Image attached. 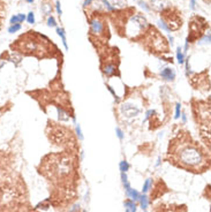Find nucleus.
I'll use <instances>...</instances> for the list:
<instances>
[{
	"label": "nucleus",
	"mask_w": 211,
	"mask_h": 212,
	"mask_svg": "<svg viewBox=\"0 0 211 212\" xmlns=\"http://www.w3.org/2000/svg\"><path fill=\"white\" fill-rule=\"evenodd\" d=\"M172 158L180 167L187 169H204L208 166V160L198 145L192 142L179 143L172 149Z\"/></svg>",
	"instance_id": "f257e3e1"
},
{
	"label": "nucleus",
	"mask_w": 211,
	"mask_h": 212,
	"mask_svg": "<svg viewBox=\"0 0 211 212\" xmlns=\"http://www.w3.org/2000/svg\"><path fill=\"white\" fill-rule=\"evenodd\" d=\"M45 169L50 173L49 177L57 179V180H63L73 172V165L69 158L67 157H59L53 159L49 164H46Z\"/></svg>",
	"instance_id": "f03ea898"
},
{
	"label": "nucleus",
	"mask_w": 211,
	"mask_h": 212,
	"mask_svg": "<svg viewBox=\"0 0 211 212\" xmlns=\"http://www.w3.org/2000/svg\"><path fill=\"white\" fill-rule=\"evenodd\" d=\"M148 26H149V23H148V20L145 18V16H143L141 14H135L127 23V26H126L127 35L135 37L139 35L142 30L147 29Z\"/></svg>",
	"instance_id": "7ed1b4c3"
},
{
	"label": "nucleus",
	"mask_w": 211,
	"mask_h": 212,
	"mask_svg": "<svg viewBox=\"0 0 211 212\" xmlns=\"http://www.w3.org/2000/svg\"><path fill=\"white\" fill-rule=\"evenodd\" d=\"M120 113L127 119H132V118H136L137 115L141 113L140 106L135 105L133 103H123L120 106Z\"/></svg>",
	"instance_id": "20e7f679"
},
{
	"label": "nucleus",
	"mask_w": 211,
	"mask_h": 212,
	"mask_svg": "<svg viewBox=\"0 0 211 212\" xmlns=\"http://www.w3.org/2000/svg\"><path fill=\"white\" fill-rule=\"evenodd\" d=\"M90 31L91 34L96 36H100L104 32V23L98 20V18H94L90 21Z\"/></svg>",
	"instance_id": "39448f33"
},
{
	"label": "nucleus",
	"mask_w": 211,
	"mask_h": 212,
	"mask_svg": "<svg viewBox=\"0 0 211 212\" xmlns=\"http://www.w3.org/2000/svg\"><path fill=\"white\" fill-rule=\"evenodd\" d=\"M160 76H162V79L167 81V82H172V81H174V79H176V71H174L173 68H171V67H165V68H163L162 71H160Z\"/></svg>",
	"instance_id": "423d86ee"
},
{
	"label": "nucleus",
	"mask_w": 211,
	"mask_h": 212,
	"mask_svg": "<svg viewBox=\"0 0 211 212\" xmlns=\"http://www.w3.org/2000/svg\"><path fill=\"white\" fill-rule=\"evenodd\" d=\"M150 7L157 12H162L166 7H168V1L167 0H150Z\"/></svg>",
	"instance_id": "0eeeda50"
},
{
	"label": "nucleus",
	"mask_w": 211,
	"mask_h": 212,
	"mask_svg": "<svg viewBox=\"0 0 211 212\" xmlns=\"http://www.w3.org/2000/svg\"><path fill=\"white\" fill-rule=\"evenodd\" d=\"M103 73H104L105 76L111 77V76L115 75V73H117V66H115L114 63H107L103 68Z\"/></svg>",
	"instance_id": "6e6552de"
},
{
	"label": "nucleus",
	"mask_w": 211,
	"mask_h": 212,
	"mask_svg": "<svg viewBox=\"0 0 211 212\" xmlns=\"http://www.w3.org/2000/svg\"><path fill=\"white\" fill-rule=\"evenodd\" d=\"M55 31H57V35L61 38L62 45H63L65 50L67 51L69 47H68V44H67V38H66V31H65V29H63V28H60V26H57V28H55Z\"/></svg>",
	"instance_id": "1a4fd4ad"
},
{
	"label": "nucleus",
	"mask_w": 211,
	"mask_h": 212,
	"mask_svg": "<svg viewBox=\"0 0 211 212\" xmlns=\"http://www.w3.org/2000/svg\"><path fill=\"white\" fill-rule=\"evenodd\" d=\"M41 10H42L43 15H45V16H50L51 13H52V5H51V2H49L47 0H44V1L42 2Z\"/></svg>",
	"instance_id": "9d476101"
},
{
	"label": "nucleus",
	"mask_w": 211,
	"mask_h": 212,
	"mask_svg": "<svg viewBox=\"0 0 211 212\" xmlns=\"http://www.w3.org/2000/svg\"><path fill=\"white\" fill-rule=\"evenodd\" d=\"M125 190H126V195H127V197H128L129 199H132V201H134V202L139 201L140 193H139L137 190L133 189L132 187H129V188H127V189H125Z\"/></svg>",
	"instance_id": "9b49d317"
},
{
	"label": "nucleus",
	"mask_w": 211,
	"mask_h": 212,
	"mask_svg": "<svg viewBox=\"0 0 211 212\" xmlns=\"http://www.w3.org/2000/svg\"><path fill=\"white\" fill-rule=\"evenodd\" d=\"M57 108V112H58V119L60 120V121H69L70 119V115L62 108L60 106H57L55 107Z\"/></svg>",
	"instance_id": "f8f14e48"
},
{
	"label": "nucleus",
	"mask_w": 211,
	"mask_h": 212,
	"mask_svg": "<svg viewBox=\"0 0 211 212\" xmlns=\"http://www.w3.org/2000/svg\"><path fill=\"white\" fill-rule=\"evenodd\" d=\"M176 61L179 65H184L185 63V53L182 51V49H181V46H178L176 47Z\"/></svg>",
	"instance_id": "ddd939ff"
},
{
	"label": "nucleus",
	"mask_w": 211,
	"mask_h": 212,
	"mask_svg": "<svg viewBox=\"0 0 211 212\" xmlns=\"http://www.w3.org/2000/svg\"><path fill=\"white\" fill-rule=\"evenodd\" d=\"M139 202H140V205H141V208H142V210H147V209H148V206H149V198H148L147 195L140 194Z\"/></svg>",
	"instance_id": "4468645a"
},
{
	"label": "nucleus",
	"mask_w": 211,
	"mask_h": 212,
	"mask_svg": "<svg viewBox=\"0 0 211 212\" xmlns=\"http://www.w3.org/2000/svg\"><path fill=\"white\" fill-rule=\"evenodd\" d=\"M125 208H126V210L129 212H136L137 211V205L136 203L132 201V199H127L126 202H125Z\"/></svg>",
	"instance_id": "2eb2a0df"
},
{
	"label": "nucleus",
	"mask_w": 211,
	"mask_h": 212,
	"mask_svg": "<svg viewBox=\"0 0 211 212\" xmlns=\"http://www.w3.org/2000/svg\"><path fill=\"white\" fill-rule=\"evenodd\" d=\"M151 188H152V179H147V180L144 181V183H143V188H142L143 194L148 193Z\"/></svg>",
	"instance_id": "dca6fc26"
},
{
	"label": "nucleus",
	"mask_w": 211,
	"mask_h": 212,
	"mask_svg": "<svg viewBox=\"0 0 211 212\" xmlns=\"http://www.w3.org/2000/svg\"><path fill=\"white\" fill-rule=\"evenodd\" d=\"M38 44L36 43V42H32V40H30V42H28L26 44V50L27 51H37L38 50Z\"/></svg>",
	"instance_id": "f3484780"
},
{
	"label": "nucleus",
	"mask_w": 211,
	"mask_h": 212,
	"mask_svg": "<svg viewBox=\"0 0 211 212\" xmlns=\"http://www.w3.org/2000/svg\"><path fill=\"white\" fill-rule=\"evenodd\" d=\"M137 5H139L144 12H147V13H149L150 10H151V7H150L149 4L145 2V1H143V0H137Z\"/></svg>",
	"instance_id": "a211bd4d"
},
{
	"label": "nucleus",
	"mask_w": 211,
	"mask_h": 212,
	"mask_svg": "<svg viewBox=\"0 0 211 212\" xmlns=\"http://www.w3.org/2000/svg\"><path fill=\"white\" fill-rule=\"evenodd\" d=\"M129 164H128V161H126V160H121L120 161V164H119V169L121 171V173H127V171L129 169Z\"/></svg>",
	"instance_id": "6ab92c4d"
},
{
	"label": "nucleus",
	"mask_w": 211,
	"mask_h": 212,
	"mask_svg": "<svg viewBox=\"0 0 211 212\" xmlns=\"http://www.w3.org/2000/svg\"><path fill=\"white\" fill-rule=\"evenodd\" d=\"M46 23H47V26L50 28H57L58 26V23H57V20L53 18L52 15L47 16V20H46Z\"/></svg>",
	"instance_id": "aec40b11"
},
{
	"label": "nucleus",
	"mask_w": 211,
	"mask_h": 212,
	"mask_svg": "<svg viewBox=\"0 0 211 212\" xmlns=\"http://www.w3.org/2000/svg\"><path fill=\"white\" fill-rule=\"evenodd\" d=\"M26 21L29 24H34L36 22V18H35V13L34 12H29L26 15Z\"/></svg>",
	"instance_id": "412c9836"
},
{
	"label": "nucleus",
	"mask_w": 211,
	"mask_h": 212,
	"mask_svg": "<svg viewBox=\"0 0 211 212\" xmlns=\"http://www.w3.org/2000/svg\"><path fill=\"white\" fill-rule=\"evenodd\" d=\"M158 26L162 30H164V31H166V32H171V30H170V28H168V26H167V23L165 20L160 18V20L158 21Z\"/></svg>",
	"instance_id": "4be33fe9"
},
{
	"label": "nucleus",
	"mask_w": 211,
	"mask_h": 212,
	"mask_svg": "<svg viewBox=\"0 0 211 212\" xmlns=\"http://www.w3.org/2000/svg\"><path fill=\"white\" fill-rule=\"evenodd\" d=\"M18 30H21V24H10L8 26V29H7V31L9 34H15V32H18Z\"/></svg>",
	"instance_id": "5701e85b"
},
{
	"label": "nucleus",
	"mask_w": 211,
	"mask_h": 212,
	"mask_svg": "<svg viewBox=\"0 0 211 212\" xmlns=\"http://www.w3.org/2000/svg\"><path fill=\"white\" fill-rule=\"evenodd\" d=\"M75 132H76V136L79 137L80 141H83L84 136H83V132H82V128H81L80 124H76V126H75Z\"/></svg>",
	"instance_id": "b1692460"
},
{
	"label": "nucleus",
	"mask_w": 211,
	"mask_h": 212,
	"mask_svg": "<svg viewBox=\"0 0 211 212\" xmlns=\"http://www.w3.org/2000/svg\"><path fill=\"white\" fill-rule=\"evenodd\" d=\"M102 2H103L104 7H105V8L107 9L108 12H115V10H117V8L112 6V4H111L108 0H102Z\"/></svg>",
	"instance_id": "393cba45"
},
{
	"label": "nucleus",
	"mask_w": 211,
	"mask_h": 212,
	"mask_svg": "<svg viewBox=\"0 0 211 212\" xmlns=\"http://www.w3.org/2000/svg\"><path fill=\"white\" fill-rule=\"evenodd\" d=\"M182 113V111H181V103H176V112H174V119L178 120V119H180V115Z\"/></svg>",
	"instance_id": "a878e982"
},
{
	"label": "nucleus",
	"mask_w": 211,
	"mask_h": 212,
	"mask_svg": "<svg viewBox=\"0 0 211 212\" xmlns=\"http://www.w3.org/2000/svg\"><path fill=\"white\" fill-rule=\"evenodd\" d=\"M107 89H108V91H110V92L112 93V96L114 97L115 103H117V104H119V103H120V97H119V96L117 95V92H115V91H114V89L112 88L111 85H107Z\"/></svg>",
	"instance_id": "bb28decb"
},
{
	"label": "nucleus",
	"mask_w": 211,
	"mask_h": 212,
	"mask_svg": "<svg viewBox=\"0 0 211 212\" xmlns=\"http://www.w3.org/2000/svg\"><path fill=\"white\" fill-rule=\"evenodd\" d=\"M209 43H210V34L208 32V34L204 35V37L198 42V44H209Z\"/></svg>",
	"instance_id": "cd10ccee"
},
{
	"label": "nucleus",
	"mask_w": 211,
	"mask_h": 212,
	"mask_svg": "<svg viewBox=\"0 0 211 212\" xmlns=\"http://www.w3.org/2000/svg\"><path fill=\"white\" fill-rule=\"evenodd\" d=\"M115 134H117V136H118V138L120 140V141H122L123 137H125V134L121 130V128H119V127H117L115 128Z\"/></svg>",
	"instance_id": "c85d7f7f"
},
{
	"label": "nucleus",
	"mask_w": 211,
	"mask_h": 212,
	"mask_svg": "<svg viewBox=\"0 0 211 212\" xmlns=\"http://www.w3.org/2000/svg\"><path fill=\"white\" fill-rule=\"evenodd\" d=\"M55 10H57V14H58L59 16H61L62 15V9H61V4H60V1H59V0H57V1H55Z\"/></svg>",
	"instance_id": "c756f323"
},
{
	"label": "nucleus",
	"mask_w": 211,
	"mask_h": 212,
	"mask_svg": "<svg viewBox=\"0 0 211 212\" xmlns=\"http://www.w3.org/2000/svg\"><path fill=\"white\" fill-rule=\"evenodd\" d=\"M185 65H186V75L189 76V74H192L190 66H189V59H185Z\"/></svg>",
	"instance_id": "7c9ffc66"
},
{
	"label": "nucleus",
	"mask_w": 211,
	"mask_h": 212,
	"mask_svg": "<svg viewBox=\"0 0 211 212\" xmlns=\"http://www.w3.org/2000/svg\"><path fill=\"white\" fill-rule=\"evenodd\" d=\"M9 23L10 24H20L18 23V15H13L10 20H9Z\"/></svg>",
	"instance_id": "2f4dec72"
},
{
	"label": "nucleus",
	"mask_w": 211,
	"mask_h": 212,
	"mask_svg": "<svg viewBox=\"0 0 211 212\" xmlns=\"http://www.w3.org/2000/svg\"><path fill=\"white\" fill-rule=\"evenodd\" d=\"M18 23H23V21H26V14L23 13H18Z\"/></svg>",
	"instance_id": "473e14b6"
},
{
	"label": "nucleus",
	"mask_w": 211,
	"mask_h": 212,
	"mask_svg": "<svg viewBox=\"0 0 211 212\" xmlns=\"http://www.w3.org/2000/svg\"><path fill=\"white\" fill-rule=\"evenodd\" d=\"M152 114H155V111H153V110H149V111H147V113H145V119H144V121H147V120L149 119L150 116H152Z\"/></svg>",
	"instance_id": "72a5a7b5"
},
{
	"label": "nucleus",
	"mask_w": 211,
	"mask_h": 212,
	"mask_svg": "<svg viewBox=\"0 0 211 212\" xmlns=\"http://www.w3.org/2000/svg\"><path fill=\"white\" fill-rule=\"evenodd\" d=\"M189 6H190V9L194 10L196 8V0H189Z\"/></svg>",
	"instance_id": "f704fd0d"
},
{
	"label": "nucleus",
	"mask_w": 211,
	"mask_h": 212,
	"mask_svg": "<svg viewBox=\"0 0 211 212\" xmlns=\"http://www.w3.org/2000/svg\"><path fill=\"white\" fill-rule=\"evenodd\" d=\"M180 118H181V122L185 124L186 122H187V114L182 112V113H181V115H180Z\"/></svg>",
	"instance_id": "c9c22d12"
},
{
	"label": "nucleus",
	"mask_w": 211,
	"mask_h": 212,
	"mask_svg": "<svg viewBox=\"0 0 211 212\" xmlns=\"http://www.w3.org/2000/svg\"><path fill=\"white\" fill-rule=\"evenodd\" d=\"M91 4H92V0H84V1H83V7H84V8H86V7H89Z\"/></svg>",
	"instance_id": "e433bc0d"
},
{
	"label": "nucleus",
	"mask_w": 211,
	"mask_h": 212,
	"mask_svg": "<svg viewBox=\"0 0 211 212\" xmlns=\"http://www.w3.org/2000/svg\"><path fill=\"white\" fill-rule=\"evenodd\" d=\"M163 212H181V209H167V210H164ZM184 212H186L184 210Z\"/></svg>",
	"instance_id": "4c0bfd02"
},
{
	"label": "nucleus",
	"mask_w": 211,
	"mask_h": 212,
	"mask_svg": "<svg viewBox=\"0 0 211 212\" xmlns=\"http://www.w3.org/2000/svg\"><path fill=\"white\" fill-rule=\"evenodd\" d=\"M168 43L171 44V46L174 44V37H173V36H171V35L168 36Z\"/></svg>",
	"instance_id": "58836bf2"
},
{
	"label": "nucleus",
	"mask_w": 211,
	"mask_h": 212,
	"mask_svg": "<svg viewBox=\"0 0 211 212\" xmlns=\"http://www.w3.org/2000/svg\"><path fill=\"white\" fill-rule=\"evenodd\" d=\"M4 65H5V61H1V62H0V69H1L2 67H4Z\"/></svg>",
	"instance_id": "ea45409f"
},
{
	"label": "nucleus",
	"mask_w": 211,
	"mask_h": 212,
	"mask_svg": "<svg viewBox=\"0 0 211 212\" xmlns=\"http://www.w3.org/2000/svg\"><path fill=\"white\" fill-rule=\"evenodd\" d=\"M26 1L28 2V4H32V2L35 1V0H26Z\"/></svg>",
	"instance_id": "a19ab883"
},
{
	"label": "nucleus",
	"mask_w": 211,
	"mask_h": 212,
	"mask_svg": "<svg viewBox=\"0 0 211 212\" xmlns=\"http://www.w3.org/2000/svg\"><path fill=\"white\" fill-rule=\"evenodd\" d=\"M159 164H160V158H158V161H157V164H156V165L159 166Z\"/></svg>",
	"instance_id": "79ce46f5"
},
{
	"label": "nucleus",
	"mask_w": 211,
	"mask_h": 212,
	"mask_svg": "<svg viewBox=\"0 0 211 212\" xmlns=\"http://www.w3.org/2000/svg\"><path fill=\"white\" fill-rule=\"evenodd\" d=\"M126 212H129V211H127V210H126Z\"/></svg>",
	"instance_id": "37998d69"
},
{
	"label": "nucleus",
	"mask_w": 211,
	"mask_h": 212,
	"mask_svg": "<svg viewBox=\"0 0 211 212\" xmlns=\"http://www.w3.org/2000/svg\"><path fill=\"white\" fill-rule=\"evenodd\" d=\"M144 212H147V211H145V210H144Z\"/></svg>",
	"instance_id": "c03bdc74"
},
{
	"label": "nucleus",
	"mask_w": 211,
	"mask_h": 212,
	"mask_svg": "<svg viewBox=\"0 0 211 212\" xmlns=\"http://www.w3.org/2000/svg\"><path fill=\"white\" fill-rule=\"evenodd\" d=\"M135 1H137V0H135Z\"/></svg>",
	"instance_id": "a18cd8bd"
}]
</instances>
